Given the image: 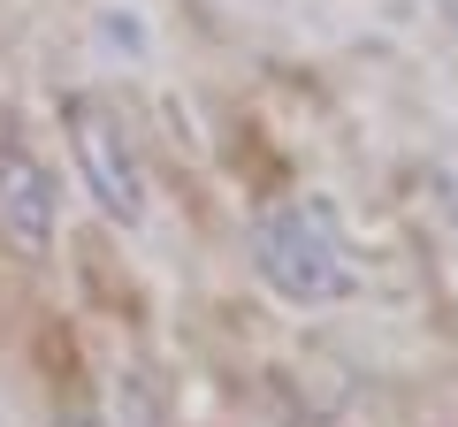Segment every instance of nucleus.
<instances>
[{"label":"nucleus","instance_id":"1","mask_svg":"<svg viewBox=\"0 0 458 427\" xmlns=\"http://www.w3.org/2000/svg\"><path fill=\"white\" fill-rule=\"evenodd\" d=\"M252 260L291 306H336V297L360 290V275L344 260V237L328 230L321 206H267L252 222Z\"/></svg>","mask_w":458,"mask_h":427},{"label":"nucleus","instance_id":"2","mask_svg":"<svg viewBox=\"0 0 458 427\" xmlns=\"http://www.w3.org/2000/svg\"><path fill=\"white\" fill-rule=\"evenodd\" d=\"M62 115H69V146H77L84 191L99 198L107 222L138 230V222H146V176H138V153H131V138H123V122H114L99 99H84V92L62 99Z\"/></svg>","mask_w":458,"mask_h":427},{"label":"nucleus","instance_id":"3","mask_svg":"<svg viewBox=\"0 0 458 427\" xmlns=\"http://www.w3.org/2000/svg\"><path fill=\"white\" fill-rule=\"evenodd\" d=\"M0 237L16 252H47L54 245V176L16 146V138H0Z\"/></svg>","mask_w":458,"mask_h":427},{"label":"nucleus","instance_id":"4","mask_svg":"<svg viewBox=\"0 0 458 427\" xmlns=\"http://www.w3.org/2000/svg\"><path fill=\"white\" fill-rule=\"evenodd\" d=\"M436 16H443V23H451V31H458V0H436Z\"/></svg>","mask_w":458,"mask_h":427}]
</instances>
